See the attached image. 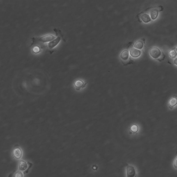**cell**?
<instances>
[{
  "label": "cell",
  "mask_w": 177,
  "mask_h": 177,
  "mask_svg": "<svg viewBox=\"0 0 177 177\" xmlns=\"http://www.w3.org/2000/svg\"><path fill=\"white\" fill-rule=\"evenodd\" d=\"M60 38L59 37H58L56 38V39L50 42L48 44V46L50 49H52L55 46H56L57 44L60 42Z\"/></svg>",
  "instance_id": "cell-5"
},
{
  "label": "cell",
  "mask_w": 177,
  "mask_h": 177,
  "mask_svg": "<svg viewBox=\"0 0 177 177\" xmlns=\"http://www.w3.org/2000/svg\"><path fill=\"white\" fill-rule=\"evenodd\" d=\"M141 18L142 21L145 23H148L151 21V18L149 17V15L146 14H142L141 17Z\"/></svg>",
  "instance_id": "cell-8"
},
{
  "label": "cell",
  "mask_w": 177,
  "mask_h": 177,
  "mask_svg": "<svg viewBox=\"0 0 177 177\" xmlns=\"http://www.w3.org/2000/svg\"><path fill=\"white\" fill-rule=\"evenodd\" d=\"M159 14V11L157 9H153L151 11L150 15L151 18L153 20L155 19L158 17Z\"/></svg>",
  "instance_id": "cell-7"
},
{
  "label": "cell",
  "mask_w": 177,
  "mask_h": 177,
  "mask_svg": "<svg viewBox=\"0 0 177 177\" xmlns=\"http://www.w3.org/2000/svg\"><path fill=\"white\" fill-rule=\"evenodd\" d=\"M176 51H177V49H176Z\"/></svg>",
  "instance_id": "cell-20"
},
{
  "label": "cell",
  "mask_w": 177,
  "mask_h": 177,
  "mask_svg": "<svg viewBox=\"0 0 177 177\" xmlns=\"http://www.w3.org/2000/svg\"><path fill=\"white\" fill-rule=\"evenodd\" d=\"M55 37L52 35H46L42 37L39 38V41L43 42H49L53 40L54 39Z\"/></svg>",
  "instance_id": "cell-3"
},
{
  "label": "cell",
  "mask_w": 177,
  "mask_h": 177,
  "mask_svg": "<svg viewBox=\"0 0 177 177\" xmlns=\"http://www.w3.org/2000/svg\"><path fill=\"white\" fill-rule=\"evenodd\" d=\"M127 177H134L135 176V170L133 166L128 165L127 167Z\"/></svg>",
  "instance_id": "cell-2"
},
{
  "label": "cell",
  "mask_w": 177,
  "mask_h": 177,
  "mask_svg": "<svg viewBox=\"0 0 177 177\" xmlns=\"http://www.w3.org/2000/svg\"><path fill=\"white\" fill-rule=\"evenodd\" d=\"M143 42L141 41H138L135 44V48L138 49H141L143 48Z\"/></svg>",
  "instance_id": "cell-10"
},
{
  "label": "cell",
  "mask_w": 177,
  "mask_h": 177,
  "mask_svg": "<svg viewBox=\"0 0 177 177\" xmlns=\"http://www.w3.org/2000/svg\"><path fill=\"white\" fill-rule=\"evenodd\" d=\"M169 104L171 106H175L177 104V99L175 98H172L169 101Z\"/></svg>",
  "instance_id": "cell-12"
},
{
  "label": "cell",
  "mask_w": 177,
  "mask_h": 177,
  "mask_svg": "<svg viewBox=\"0 0 177 177\" xmlns=\"http://www.w3.org/2000/svg\"><path fill=\"white\" fill-rule=\"evenodd\" d=\"M15 158L17 159H19L21 158L22 155V152L21 150L19 148H16L15 149L13 152Z\"/></svg>",
  "instance_id": "cell-6"
},
{
  "label": "cell",
  "mask_w": 177,
  "mask_h": 177,
  "mask_svg": "<svg viewBox=\"0 0 177 177\" xmlns=\"http://www.w3.org/2000/svg\"><path fill=\"white\" fill-rule=\"evenodd\" d=\"M174 64H176V65H177V58H175V60H174Z\"/></svg>",
  "instance_id": "cell-19"
},
{
  "label": "cell",
  "mask_w": 177,
  "mask_h": 177,
  "mask_svg": "<svg viewBox=\"0 0 177 177\" xmlns=\"http://www.w3.org/2000/svg\"><path fill=\"white\" fill-rule=\"evenodd\" d=\"M130 53L131 56L134 57H137L140 56L141 54V52L140 50L135 48H132L130 51Z\"/></svg>",
  "instance_id": "cell-4"
},
{
  "label": "cell",
  "mask_w": 177,
  "mask_h": 177,
  "mask_svg": "<svg viewBox=\"0 0 177 177\" xmlns=\"http://www.w3.org/2000/svg\"><path fill=\"white\" fill-rule=\"evenodd\" d=\"M83 82L80 80H78L77 81L75 82V86L76 87V88H80L82 86H83Z\"/></svg>",
  "instance_id": "cell-13"
},
{
  "label": "cell",
  "mask_w": 177,
  "mask_h": 177,
  "mask_svg": "<svg viewBox=\"0 0 177 177\" xmlns=\"http://www.w3.org/2000/svg\"><path fill=\"white\" fill-rule=\"evenodd\" d=\"M149 53L151 56L155 59L159 58L161 54L160 51L156 47L151 48Z\"/></svg>",
  "instance_id": "cell-1"
},
{
  "label": "cell",
  "mask_w": 177,
  "mask_h": 177,
  "mask_svg": "<svg viewBox=\"0 0 177 177\" xmlns=\"http://www.w3.org/2000/svg\"><path fill=\"white\" fill-rule=\"evenodd\" d=\"M129 56V53L128 50H125L121 53V58L123 60H127Z\"/></svg>",
  "instance_id": "cell-9"
},
{
  "label": "cell",
  "mask_w": 177,
  "mask_h": 177,
  "mask_svg": "<svg viewBox=\"0 0 177 177\" xmlns=\"http://www.w3.org/2000/svg\"><path fill=\"white\" fill-rule=\"evenodd\" d=\"M33 52H34V53H38L40 51V48H39V47H38V46H35V47H34V48H33Z\"/></svg>",
  "instance_id": "cell-15"
},
{
  "label": "cell",
  "mask_w": 177,
  "mask_h": 177,
  "mask_svg": "<svg viewBox=\"0 0 177 177\" xmlns=\"http://www.w3.org/2000/svg\"><path fill=\"white\" fill-rule=\"evenodd\" d=\"M173 165L175 168H177V155L173 161Z\"/></svg>",
  "instance_id": "cell-18"
},
{
  "label": "cell",
  "mask_w": 177,
  "mask_h": 177,
  "mask_svg": "<svg viewBox=\"0 0 177 177\" xmlns=\"http://www.w3.org/2000/svg\"><path fill=\"white\" fill-rule=\"evenodd\" d=\"M15 177H23V174L21 172H18L15 174Z\"/></svg>",
  "instance_id": "cell-17"
},
{
  "label": "cell",
  "mask_w": 177,
  "mask_h": 177,
  "mask_svg": "<svg viewBox=\"0 0 177 177\" xmlns=\"http://www.w3.org/2000/svg\"><path fill=\"white\" fill-rule=\"evenodd\" d=\"M131 130L133 132H136L138 130V127L136 125H134L131 127Z\"/></svg>",
  "instance_id": "cell-16"
},
{
  "label": "cell",
  "mask_w": 177,
  "mask_h": 177,
  "mask_svg": "<svg viewBox=\"0 0 177 177\" xmlns=\"http://www.w3.org/2000/svg\"><path fill=\"white\" fill-rule=\"evenodd\" d=\"M27 167V165L26 163L24 161H20L19 163V168L20 170H24Z\"/></svg>",
  "instance_id": "cell-11"
},
{
  "label": "cell",
  "mask_w": 177,
  "mask_h": 177,
  "mask_svg": "<svg viewBox=\"0 0 177 177\" xmlns=\"http://www.w3.org/2000/svg\"><path fill=\"white\" fill-rule=\"evenodd\" d=\"M169 55L171 57L174 58L177 56V53L174 50H171L169 52Z\"/></svg>",
  "instance_id": "cell-14"
}]
</instances>
